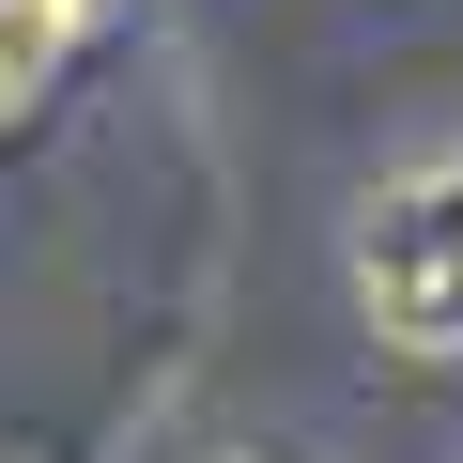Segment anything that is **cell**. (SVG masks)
<instances>
[{"label": "cell", "instance_id": "6da1fadb", "mask_svg": "<svg viewBox=\"0 0 463 463\" xmlns=\"http://www.w3.org/2000/svg\"><path fill=\"white\" fill-rule=\"evenodd\" d=\"M340 263H355V325L386 355H463V155L386 170L340 232Z\"/></svg>", "mask_w": 463, "mask_h": 463}, {"label": "cell", "instance_id": "7a4b0ae2", "mask_svg": "<svg viewBox=\"0 0 463 463\" xmlns=\"http://www.w3.org/2000/svg\"><path fill=\"white\" fill-rule=\"evenodd\" d=\"M109 16V0H0V109H32L47 78H62V47Z\"/></svg>", "mask_w": 463, "mask_h": 463}]
</instances>
